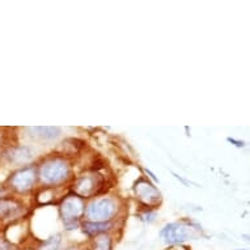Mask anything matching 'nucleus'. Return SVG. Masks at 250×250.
<instances>
[{
  "instance_id": "nucleus-1",
  "label": "nucleus",
  "mask_w": 250,
  "mask_h": 250,
  "mask_svg": "<svg viewBox=\"0 0 250 250\" xmlns=\"http://www.w3.org/2000/svg\"><path fill=\"white\" fill-rule=\"evenodd\" d=\"M83 209H84V205L78 195H70L63 201L61 211L68 229H72L76 227V220L83 213Z\"/></svg>"
},
{
  "instance_id": "nucleus-2",
  "label": "nucleus",
  "mask_w": 250,
  "mask_h": 250,
  "mask_svg": "<svg viewBox=\"0 0 250 250\" xmlns=\"http://www.w3.org/2000/svg\"><path fill=\"white\" fill-rule=\"evenodd\" d=\"M115 212V203L111 199H100L86 209L88 217L93 223H105Z\"/></svg>"
},
{
  "instance_id": "nucleus-3",
  "label": "nucleus",
  "mask_w": 250,
  "mask_h": 250,
  "mask_svg": "<svg viewBox=\"0 0 250 250\" xmlns=\"http://www.w3.org/2000/svg\"><path fill=\"white\" fill-rule=\"evenodd\" d=\"M68 176V165L62 160H51L41 169L42 180L46 184H58Z\"/></svg>"
},
{
  "instance_id": "nucleus-4",
  "label": "nucleus",
  "mask_w": 250,
  "mask_h": 250,
  "mask_svg": "<svg viewBox=\"0 0 250 250\" xmlns=\"http://www.w3.org/2000/svg\"><path fill=\"white\" fill-rule=\"evenodd\" d=\"M161 236L164 238V241L168 242V244H178V242L188 240L191 236V230L182 224L173 223L161 230Z\"/></svg>"
},
{
  "instance_id": "nucleus-5",
  "label": "nucleus",
  "mask_w": 250,
  "mask_h": 250,
  "mask_svg": "<svg viewBox=\"0 0 250 250\" xmlns=\"http://www.w3.org/2000/svg\"><path fill=\"white\" fill-rule=\"evenodd\" d=\"M136 195L143 203L148 206H153L160 202V193L156 189L155 186H152L147 181H140L139 184L135 186Z\"/></svg>"
},
{
  "instance_id": "nucleus-6",
  "label": "nucleus",
  "mask_w": 250,
  "mask_h": 250,
  "mask_svg": "<svg viewBox=\"0 0 250 250\" xmlns=\"http://www.w3.org/2000/svg\"><path fill=\"white\" fill-rule=\"evenodd\" d=\"M36 181V170L33 168L22 169L17 172L12 178V185L15 189L19 191H25L32 188V185Z\"/></svg>"
},
{
  "instance_id": "nucleus-7",
  "label": "nucleus",
  "mask_w": 250,
  "mask_h": 250,
  "mask_svg": "<svg viewBox=\"0 0 250 250\" xmlns=\"http://www.w3.org/2000/svg\"><path fill=\"white\" fill-rule=\"evenodd\" d=\"M99 181L96 177L84 176L79 178L78 182L75 184V193L78 194V197H89L97 190Z\"/></svg>"
},
{
  "instance_id": "nucleus-8",
  "label": "nucleus",
  "mask_w": 250,
  "mask_h": 250,
  "mask_svg": "<svg viewBox=\"0 0 250 250\" xmlns=\"http://www.w3.org/2000/svg\"><path fill=\"white\" fill-rule=\"evenodd\" d=\"M7 159L12 164H25V163H29L33 159V152H32V149H29L26 147H16L8 152Z\"/></svg>"
},
{
  "instance_id": "nucleus-9",
  "label": "nucleus",
  "mask_w": 250,
  "mask_h": 250,
  "mask_svg": "<svg viewBox=\"0 0 250 250\" xmlns=\"http://www.w3.org/2000/svg\"><path fill=\"white\" fill-rule=\"evenodd\" d=\"M110 228V223H85L84 224V232L89 236L99 234L101 232H105Z\"/></svg>"
},
{
  "instance_id": "nucleus-10",
  "label": "nucleus",
  "mask_w": 250,
  "mask_h": 250,
  "mask_svg": "<svg viewBox=\"0 0 250 250\" xmlns=\"http://www.w3.org/2000/svg\"><path fill=\"white\" fill-rule=\"evenodd\" d=\"M19 211V206L15 202H0V217H12Z\"/></svg>"
},
{
  "instance_id": "nucleus-11",
  "label": "nucleus",
  "mask_w": 250,
  "mask_h": 250,
  "mask_svg": "<svg viewBox=\"0 0 250 250\" xmlns=\"http://www.w3.org/2000/svg\"><path fill=\"white\" fill-rule=\"evenodd\" d=\"M32 131L38 132L37 135H40L41 138H45V139H53V138L59 135L61 130L58 127H47L46 126V127H33Z\"/></svg>"
},
{
  "instance_id": "nucleus-12",
  "label": "nucleus",
  "mask_w": 250,
  "mask_h": 250,
  "mask_svg": "<svg viewBox=\"0 0 250 250\" xmlns=\"http://www.w3.org/2000/svg\"><path fill=\"white\" fill-rule=\"evenodd\" d=\"M92 250H111V240L109 236H99L93 241Z\"/></svg>"
},
{
  "instance_id": "nucleus-13",
  "label": "nucleus",
  "mask_w": 250,
  "mask_h": 250,
  "mask_svg": "<svg viewBox=\"0 0 250 250\" xmlns=\"http://www.w3.org/2000/svg\"><path fill=\"white\" fill-rule=\"evenodd\" d=\"M0 250H16V249H15L9 242L5 241V240H0Z\"/></svg>"
},
{
  "instance_id": "nucleus-14",
  "label": "nucleus",
  "mask_w": 250,
  "mask_h": 250,
  "mask_svg": "<svg viewBox=\"0 0 250 250\" xmlns=\"http://www.w3.org/2000/svg\"><path fill=\"white\" fill-rule=\"evenodd\" d=\"M241 250H242V249H241Z\"/></svg>"
}]
</instances>
